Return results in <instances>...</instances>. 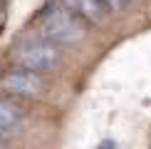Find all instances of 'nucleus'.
<instances>
[{"mask_svg":"<svg viewBox=\"0 0 151 149\" xmlns=\"http://www.w3.org/2000/svg\"><path fill=\"white\" fill-rule=\"evenodd\" d=\"M40 27L42 35L52 42H62V45H70V42H79L87 35L84 20L77 17L72 10L62 8H47L40 15Z\"/></svg>","mask_w":151,"mask_h":149,"instance_id":"1","label":"nucleus"},{"mask_svg":"<svg viewBox=\"0 0 151 149\" xmlns=\"http://www.w3.org/2000/svg\"><path fill=\"white\" fill-rule=\"evenodd\" d=\"M12 60L17 62V67L32 72H52L60 65V52L52 42L47 40H25L12 50Z\"/></svg>","mask_w":151,"mask_h":149,"instance_id":"2","label":"nucleus"},{"mask_svg":"<svg viewBox=\"0 0 151 149\" xmlns=\"http://www.w3.org/2000/svg\"><path fill=\"white\" fill-rule=\"evenodd\" d=\"M3 90L17 97H37L42 92V80L37 77V72L20 67V70H12L3 77Z\"/></svg>","mask_w":151,"mask_h":149,"instance_id":"3","label":"nucleus"},{"mask_svg":"<svg viewBox=\"0 0 151 149\" xmlns=\"http://www.w3.org/2000/svg\"><path fill=\"white\" fill-rule=\"evenodd\" d=\"M62 5L92 25H104L106 20V5L102 0H62Z\"/></svg>","mask_w":151,"mask_h":149,"instance_id":"4","label":"nucleus"},{"mask_svg":"<svg viewBox=\"0 0 151 149\" xmlns=\"http://www.w3.org/2000/svg\"><path fill=\"white\" fill-rule=\"evenodd\" d=\"M22 124V109L10 99H0V134L15 132Z\"/></svg>","mask_w":151,"mask_h":149,"instance_id":"5","label":"nucleus"},{"mask_svg":"<svg viewBox=\"0 0 151 149\" xmlns=\"http://www.w3.org/2000/svg\"><path fill=\"white\" fill-rule=\"evenodd\" d=\"M102 3L106 5V10H111V12H122L127 8V0H102Z\"/></svg>","mask_w":151,"mask_h":149,"instance_id":"6","label":"nucleus"},{"mask_svg":"<svg viewBox=\"0 0 151 149\" xmlns=\"http://www.w3.org/2000/svg\"><path fill=\"white\" fill-rule=\"evenodd\" d=\"M3 144H5V142H3V139H0V147H3Z\"/></svg>","mask_w":151,"mask_h":149,"instance_id":"7","label":"nucleus"},{"mask_svg":"<svg viewBox=\"0 0 151 149\" xmlns=\"http://www.w3.org/2000/svg\"><path fill=\"white\" fill-rule=\"evenodd\" d=\"M127 3H131V0H127Z\"/></svg>","mask_w":151,"mask_h":149,"instance_id":"8","label":"nucleus"}]
</instances>
